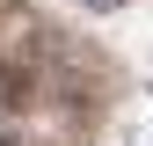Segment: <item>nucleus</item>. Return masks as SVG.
I'll return each instance as SVG.
<instances>
[{
	"label": "nucleus",
	"instance_id": "1",
	"mask_svg": "<svg viewBox=\"0 0 153 146\" xmlns=\"http://www.w3.org/2000/svg\"><path fill=\"white\" fill-rule=\"evenodd\" d=\"M80 7H117V0H80Z\"/></svg>",
	"mask_w": 153,
	"mask_h": 146
}]
</instances>
